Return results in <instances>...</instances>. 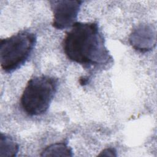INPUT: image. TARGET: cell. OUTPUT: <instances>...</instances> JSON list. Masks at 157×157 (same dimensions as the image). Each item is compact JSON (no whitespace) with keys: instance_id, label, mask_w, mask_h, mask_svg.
<instances>
[{"instance_id":"obj_3","label":"cell","mask_w":157,"mask_h":157,"mask_svg":"<svg viewBox=\"0 0 157 157\" xmlns=\"http://www.w3.org/2000/svg\"><path fill=\"white\" fill-rule=\"evenodd\" d=\"M36 43L33 33L22 31L0 42V62L6 72H12L28 59Z\"/></svg>"},{"instance_id":"obj_1","label":"cell","mask_w":157,"mask_h":157,"mask_svg":"<svg viewBox=\"0 0 157 157\" xmlns=\"http://www.w3.org/2000/svg\"><path fill=\"white\" fill-rule=\"evenodd\" d=\"M63 49L72 61L87 67H101L112 62L98 25L94 22H76L66 33Z\"/></svg>"},{"instance_id":"obj_6","label":"cell","mask_w":157,"mask_h":157,"mask_svg":"<svg viewBox=\"0 0 157 157\" xmlns=\"http://www.w3.org/2000/svg\"><path fill=\"white\" fill-rule=\"evenodd\" d=\"M18 151V145L9 136L1 134L0 156H15Z\"/></svg>"},{"instance_id":"obj_7","label":"cell","mask_w":157,"mask_h":157,"mask_svg":"<svg viewBox=\"0 0 157 157\" xmlns=\"http://www.w3.org/2000/svg\"><path fill=\"white\" fill-rule=\"evenodd\" d=\"M42 156H72L71 148L64 142H58L47 147L40 155Z\"/></svg>"},{"instance_id":"obj_8","label":"cell","mask_w":157,"mask_h":157,"mask_svg":"<svg viewBox=\"0 0 157 157\" xmlns=\"http://www.w3.org/2000/svg\"><path fill=\"white\" fill-rule=\"evenodd\" d=\"M99 156H117V151L113 148H107L103 150L99 155Z\"/></svg>"},{"instance_id":"obj_4","label":"cell","mask_w":157,"mask_h":157,"mask_svg":"<svg viewBox=\"0 0 157 157\" xmlns=\"http://www.w3.org/2000/svg\"><path fill=\"white\" fill-rule=\"evenodd\" d=\"M53 14L52 25L58 29L72 27L77 19L82 6L81 1L59 0L50 1Z\"/></svg>"},{"instance_id":"obj_2","label":"cell","mask_w":157,"mask_h":157,"mask_svg":"<svg viewBox=\"0 0 157 157\" xmlns=\"http://www.w3.org/2000/svg\"><path fill=\"white\" fill-rule=\"evenodd\" d=\"M57 80L42 75L30 79L21 97V105L28 115L38 116L45 113L57 89Z\"/></svg>"},{"instance_id":"obj_5","label":"cell","mask_w":157,"mask_h":157,"mask_svg":"<svg viewBox=\"0 0 157 157\" xmlns=\"http://www.w3.org/2000/svg\"><path fill=\"white\" fill-rule=\"evenodd\" d=\"M156 34L151 26L143 25L131 34L130 42L136 49L141 52L150 50L155 44Z\"/></svg>"}]
</instances>
